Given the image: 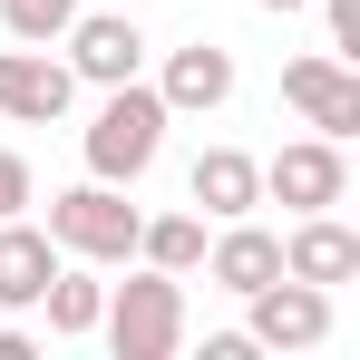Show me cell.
Returning <instances> with one entry per match:
<instances>
[{
    "instance_id": "cell-1",
    "label": "cell",
    "mask_w": 360,
    "mask_h": 360,
    "mask_svg": "<svg viewBox=\"0 0 360 360\" xmlns=\"http://www.w3.org/2000/svg\"><path fill=\"white\" fill-rule=\"evenodd\" d=\"M98 331H108V351L117 360H176L185 351V273H127L108 311H98Z\"/></svg>"
},
{
    "instance_id": "cell-2",
    "label": "cell",
    "mask_w": 360,
    "mask_h": 360,
    "mask_svg": "<svg viewBox=\"0 0 360 360\" xmlns=\"http://www.w3.org/2000/svg\"><path fill=\"white\" fill-rule=\"evenodd\" d=\"M156 146H166V98L146 78H117L108 108H98V127H88V176L98 185H136L156 166Z\"/></svg>"
},
{
    "instance_id": "cell-3",
    "label": "cell",
    "mask_w": 360,
    "mask_h": 360,
    "mask_svg": "<svg viewBox=\"0 0 360 360\" xmlns=\"http://www.w3.org/2000/svg\"><path fill=\"white\" fill-rule=\"evenodd\" d=\"M136 224H146V214L127 205L117 185H98V176L49 195V243L78 253V263H127V253H136Z\"/></svg>"
},
{
    "instance_id": "cell-4",
    "label": "cell",
    "mask_w": 360,
    "mask_h": 360,
    "mask_svg": "<svg viewBox=\"0 0 360 360\" xmlns=\"http://www.w3.org/2000/svg\"><path fill=\"white\" fill-rule=\"evenodd\" d=\"M243 311H253V351H321L331 341V292L292 283V273H273L263 292H243Z\"/></svg>"
},
{
    "instance_id": "cell-5",
    "label": "cell",
    "mask_w": 360,
    "mask_h": 360,
    "mask_svg": "<svg viewBox=\"0 0 360 360\" xmlns=\"http://www.w3.org/2000/svg\"><path fill=\"white\" fill-rule=\"evenodd\" d=\"M263 195H273V205H292V214H321V205H341V195H351L341 136H292V146L263 166Z\"/></svg>"
},
{
    "instance_id": "cell-6",
    "label": "cell",
    "mask_w": 360,
    "mask_h": 360,
    "mask_svg": "<svg viewBox=\"0 0 360 360\" xmlns=\"http://www.w3.org/2000/svg\"><path fill=\"white\" fill-rule=\"evenodd\" d=\"M283 98L311 117V136H341V146L360 136V78H351V59H341V49L292 59V68H283Z\"/></svg>"
},
{
    "instance_id": "cell-7",
    "label": "cell",
    "mask_w": 360,
    "mask_h": 360,
    "mask_svg": "<svg viewBox=\"0 0 360 360\" xmlns=\"http://www.w3.org/2000/svg\"><path fill=\"white\" fill-rule=\"evenodd\" d=\"M59 39H68V78H88V88H117V78L146 68V30L117 20V10H78Z\"/></svg>"
},
{
    "instance_id": "cell-8",
    "label": "cell",
    "mask_w": 360,
    "mask_h": 360,
    "mask_svg": "<svg viewBox=\"0 0 360 360\" xmlns=\"http://www.w3.org/2000/svg\"><path fill=\"white\" fill-rule=\"evenodd\" d=\"M68 98H78L68 59H49V49H0V117L49 127V117H68Z\"/></svg>"
},
{
    "instance_id": "cell-9",
    "label": "cell",
    "mask_w": 360,
    "mask_h": 360,
    "mask_svg": "<svg viewBox=\"0 0 360 360\" xmlns=\"http://www.w3.org/2000/svg\"><path fill=\"white\" fill-rule=\"evenodd\" d=\"M283 273L331 292V283H351V273H360V234L331 214V205H321V214H302V224H292V243H283Z\"/></svg>"
},
{
    "instance_id": "cell-10",
    "label": "cell",
    "mask_w": 360,
    "mask_h": 360,
    "mask_svg": "<svg viewBox=\"0 0 360 360\" xmlns=\"http://www.w3.org/2000/svg\"><path fill=\"white\" fill-rule=\"evenodd\" d=\"M59 263L68 253L49 243V224H20V214H10V224H0V311H30V302L49 292Z\"/></svg>"
},
{
    "instance_id": "cell-11",
    "label": "cell",
    "mask_w": 360,
    "mask_h": 360,
    "mask_svg": "<svg viewBox=\"0 0 360 360\" xmlns=\"http://www.w3.org/2000/svg\"><path fill=\"white\" fill-rule=\"evenodd\" d=\"M156 98H166V117H195V108H224V98H234V49H214V39H195V49H176V59H166V78H156Z\"/></svg>"
},
{
    "instance_id": "cell-12",
    "label": "cell",
    "mask_w": 360,
    "mask_h": 360,
    "mask_svg": "<svg viewBox=\"0 0 360 360\" xmlns=\"http://www.w3.org/2000/svg\"><path fill=\"white\" fill-rule=\"evenodd\" d=\"M185 195H195L214 224H234V214L263 205V166H253L243 146H205V156H195V176H185Z\"/></svg>"
},
{
    "instance_id": "cell-13",
    "label": "cell",
    "mask_w": 360,
    "mask_h": 360,
    "mask_svg": "<svg viewBox=\"0 0 360 360\" xmlns=\"http://www.w3.org/2000/svg\"><path fill=\"white\" fill-rule=\"evenodd\" d=\"M205 273H214V283H224V292H263V283H273V273H283V234H263V224H253V214H234V224H224V234L205 243Z\"/></svg>"
},
{
    "instance_id": "cell-14",
    "label": "cell",
    "mask_w": 360,
    "mask_h": 360,
    "mask_svg": "<svg viewBox=\"0 0 360 360\" xmlns=\"http://www.w3.org/2000/svg\"><path fill=\"white\" fill-rule=\"evenodd\" d=\"M49 331H59V341H88V331H98V311H108V283H98V273H88V263H78V273H49Z\"/></svg>"
},
{
    "instance_id": "cell-15",
    "label": "cell",
    "mask_w": 360,
    "mask_h": 360,
    "mask_svg": "<svg viewBox=\"0 0 360 360\" xmlns=\"http://www.w3.org/2000/svg\"><path fill=\"white\" fill-rule=\"evenodd\" d=\"M136 253H146L156 273H195V263H205V214H156V224H136Z\"/></svg>"
},
{
    "instance_id": "cell-16",
    "label": "cell",
    "mask_w": 360,
    "mask_h": 360,
    "mask_svg": "<svg viewBox=\"0 0 360 360\" xmlns=\"http://www.w3.org/2000/svg\"><path fill=\"white\" fill-rule=\"evenodd\" d=\"M68 20H78V0H0V30H10V39H30V49H49Z\"/></svg>"
},
{
    "instance_id": "cell-17",
    "label": "cell",
    "mask_w": 360,
    "mask_h": 360,
    "mask_svg": "<svg viewBox=\"0 0 360 360\" xmlns=\"http://www.w3.org/2000/svg\"><path fill=\"white\" fill-rule=\"evenodd\" d=\"M30 195H39V185H30V156H10V146H0V224H10Z\"/></svg>"
},
{
    "instance_id": "cell-18",
    "label": "cell",
    "mask_w": 360,
    "mask_h": 360,
    "mask_svg": "<svg viewBox=\"0 0 360 360\" xmlns=\"http://www.w3.org/2000/svg\"><path fill=\"white\" fill-rule=\"evenodd\" d=\"M331 49L360 59V0H331Z\"/></svg>"
},
{
    "instance_id": "cell-19",
    "label": "cell",
    "mask_w": 360,
    "mask_h": 360,
    "mask_svg": "<svg viewBox=\"0 0 360 360\" xmlns=\"http://www.w3.org/2000/svg\"><path fill=\"white\" fill-rule=\"evenodd\" d=\"M263 10H302V0H263Z\"/></svg>"
}]
</instances>
